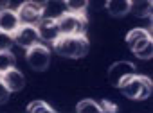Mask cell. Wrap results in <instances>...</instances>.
I'll use <instances>...</instances> for the list:
<instances>
[{"mask_svg":"<svg viewBox=\"0 0 153 113\" xmlns=\"http://www.w3.org/2000/svg\"><path fill=\"white\" fill-rule=\"evenodd\" d=\"M27 2H33V4H36V6H40L42 9L49 4V0H27Z\"/></svg>","mask_w":153,"mask_h":113,"instance_id":"obj_22","label":"cell"},{"mask_svg":"<svg viewBox=\"0 0 153 113\" xmlns=\"http://www.w3.org/2000/svg\"><path fill=\"white\" fill-rule=\"evenodd\" d=\"M88 6L94 9H103L106 6V0H88Z\"/></svg>","mask_w":153,"mask_h":113,"instance_id":"obj_21","label":"cell"},{"mask_svg":"<svg viewBox=\"0 0 153 113\" xmlns=\"http://www.w3.org/2000/svg\"><path fill=\"white\" fill-rule=\"evenodd\" d=\"M15 66V56L9 50H0V74L7 72Z\"/></svg>","mask_w":153,"mask_h":113,"instance_id":"obj_16","label":"cell"},{"mask_svg":"<svg viewBox=\"0 0 153 113\" xmlns=\"http://www.w3.org/2000/svg\"><path fill=\"white\" fill-rule=\"evenodd\" d=\"M58 20L61 36H83L87 32V18L79 13H63Z\"/></svg>","mask_w":153,"mask_h":113,"instance_id":"obj_4","label":"cell"},{"mask_svg":"<svg viewBox=\"0 0 153 113\" xmlns=\"http://www.w3.org/2000/svg\"><path fill=\"white\" fill-rule=\"evenodd\" d=\"M15 45V36L7 31L0 29V50H9Z\"/></svg>","mask_w":153,"mask_h":113,"instance_id":"obj_18","label":"cell"},{"mask_svg":"<svg viewBox=\"0 0 153 113\" xmlns=\"http://www.w3.org/2000/svg\"><path fill=\"white\" fill-rule=\"evenodd\" d=\"M119 108L115 106V104H112L110 100H101V111H105V113H115Z\"/></svg>","mask_w":153,"mask_h":113,"instance_id":"obj_20","label":"cell"},{"mask_svg":"<svg viewBox=\"0 0 153 113\" xmlns=\"http://www.w3.org/2000/svg\"><path fill=\"white\" fill-rule=\"evenodd\" d=\"M18 27H20V18H18V13L16 11L7 9V7L0 9V29L13 34Z\"/></svg>","mask_w":153,"mask_h":113,"instance_id":"obj_10","label":"cell"},{"mask_svg":"<svg viewBox=\"0 0 153 113\" xmlns=\"http://www.w3.org/2000/svg\"><path fill=\"white\" fill-rule=\"evenodd\" d=\"M16 13H18L20 24H27V25H36L43 18V9L33 2H24Z\"/></svg>","mask_w":153,"mask_h":113,"instance_id":"obj_9","label":"cell"},{"mask_svg":"<svg viewBox=\"0 0 153 113\" xmlns=\"http://www.w3.org/2000/svg\"><path fill=\"white\" fill-rule=\"evenodd\" d=\"M52 45L59 56L70 58V59L85 58L88 54V47H90L85 34L83 36H59Z\"/></svg>","mask_w":153,"mask_h":113,"instance_id":"obj_1","label":"cell"},{"mask_svg":"<svg viewBox=\"0 0 153 113\" xmlns=\"http://www.w3.org/2000/svg\"><path fill=\"white\" fill-rule=\"evenodd\" d=\"M36 29H38V36L42 41H47V43H54L59 36H61V31H59V25H58V20L54 18H47L43 16L38 24H36Z\"/></svg>","mask_w":153,"mask_h":113,"instance_id":"obj_7","label":"cell"},{"mask_svg":"<svg viewBox=\"0 0 153 113\" xmlns=\"http://www.w3.org/2000/svg\"><path fill=\"white\" fill-rule=\"evenodd\" d=\"M27 63L33 70L43 72L51 63V50L45 45H40V43L29 47L27 49Z\"/></svg>","mask_w":153,"mask_h":113,"instance_id":"obj_5","label":"cell"},{"mask_svg":"<svg viewBox=\"0 0 153 113\" xmlns=\"http://www.w3.org/2000/svg\"><path fill=\"white\" fill-rule=\"evenodd\" d=\"M76 109H78L79 113H99L101 111V104H97L92 99H85V100H79L78 102Z\"/></svg>","mask_w":153,"mask_h":113,"instance_id":"obj_14","label":"cell"},{"mask_svg":"<svg viewBox=\"0 0 153 113\" xmlns=\"http://www.w3.org/2000/svg\"><path fill=\"white\" fill-rule=\"evenodd\" d=\"M65 6L68 13H79L83 15L88 7V0H65Z\"/></svg>","mask_w":153,"mask_h":113,"instance_id":"obj_15","label":"cell"},{"mask_svg":"<svg viewBox=\"0 0 153 113\" xmlns=\"http://www.w3.org/2000/svg\"><path fill=\"white\" fill-rule=\"evenodd\" d=\"M9 2H11V0H0V9L7 7V6H9Z\"/></svg>","mask_w":153,"mask_h":113,"instance_id":"obj_23","label":"cell"},{"mask_svg":"<svg viewBox=\"0 0 153 113\" xmlns=\"http://www.w3.org/2000/svg\"><path fill=\"white\" fill-rule=\"evenodd\" d=\"M130 13L137 18H148L151 15V0H130Z\"/></svg>","mask_w":153,"mask_h":113,"instance_id":"obj_12","label":"cell"},{"mask_svg":"<svg viewBox=\"0 0 153 113\" xmlns=\"http://www.w3.org/2000/svg\"><path fill=\"white\" fill-rule=\"evenodd\" d=\"M13 36H15V43H18V45L24 47V49H29V47H33V45H36V43L40 41L36 25L20 24V27L13 32Z\"/></svg>","mask_w":153,"mask_h":113,"instance_id":"obj_8","label":"cell"},{"mask_svg":"<svg viewBox=\"0 0 153 113\" xmlns=\"http://www.w3.org/2000/svg\"><path fill=\"white\" fill-rule=\"evenodd\" d=\"M135 74V65L130 61H115L110 68H108V81L119 88V84L128 79L130 75Z\"/></svg>","mask_w":153,"mask_h":113,"instance_id":"obj_6","label":"cell"},{"mask_svg":"<svg viewBox=\"0 0 153 113\" xmlns=\"http://www.w3.org/2000/svg\"><path fill=\"white\" fill-rule=\"evenodd\" d=\"M126 43L131 49V52L140 59H149L153 56V40L146 29H131L126 36Z\"/></svg>","mask_w":153,"mask_h":113,"instance_id":"obj_3","label":"cell"},{"mask_svg":"<svg viewBox=\"0 0 153 113\" xmlns=\"http://www.w3.org/2000/svg\"><path fill=\"white\" fill-rule=\"evenodd\" d=\"M27 111H31V113H52L54 109H52L45 100H33V102L27 106Z\"/></svg>","mask_w":153,"mask_h":113,"instance_id":"obj_17","label":"cell"},{"mask_svg":"<svg viewBox=\"0 0 153 113\" xmlns=\"http://www.w3.org/2000/svg\"><path fill=\"white\" fill-rule=\"evenodd\" d=\"M105 7L112 16H124L130 13V0H106Z\"/></svg>","mask_w":153,"mask_h":113,"instance_id":"obj_13","label":"cell"},{"mask_svg":"<svg viewBox=\"0 0 153 113\" xmlns=\"http://www.w3.org/2000/svg\"><path fill=\"white\" fill-rule=\"evenodd\" d=\"M2 79H4V83L7 84V88H9L11 92H20V90L25 86V77H24V74H22L20 70H16L15 66L2 74Z\"/></svg>","mask_w":153,"mask_h":113,"instance_id":"obj_11","label":"cell"},{"mask_svg":"<svg viewBox=\"0 0 153 113\" xmlns=\"http://www.w3.org/2000/svg\"><path fill=\"white\" fill-rule=\"evenodd\" d=\"M119 88H121L123 95L131 99V100H146L151 95V81H149V77L137 75V74L124 79L119 84Z\"/></svg>","mask_w":153,"mask_h":113,"instance_id":"obj_2","label":"cell"},{"mask_svg":"<svg viewBox=\"0 0 153 113\" xmlns=\"http://www.w3.org/2000/svg\"><path fill=\"white\" fill-rule=\"evenodd\" d=\"M9 95H11V90L7 88V84L2 79V74H0V104H4L9 99Z\"/></svg>","mask_w":153,"mask_h":113,"instance_id":"obj_19","label":"cell"}]
</instances>
